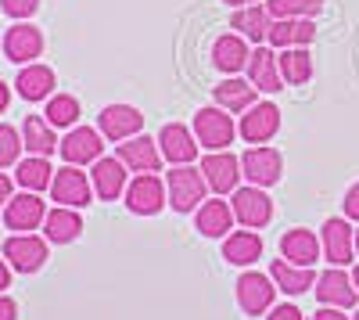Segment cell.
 <instances>
[{
    "instance_id": "cell-29",
    "label": "cell",
    "mask_w": 359,
    "mask_h": 320,
    "mask_svg": "<svg viewBox=\"0 0 359 320\" xmlns=\"http://www.w3.org/2000/svg\"><path fill=\"white\" fill-rule=\"evenodd\" d=\"M269 25H273V15L266 11V4H248V8H237L233 11V29L245 40H252V44H266Z\"/></svg>"
},
{
    "instance_id": "cell-20",
    "label": "cell",
    "mask_w": 359,
    "mask_h": 320,
    "mask_svg": "<svg viewBox=\"0 0 359 320\" xmlns=\"http://www.w3.org/2000/svg\"><path fill=\"white\" fill-rule=\"evenodd\" d=\"M248 58H252V51L241 33H226L212 44V65L226 76H237L241 69H248Z\"/></svg>"
},
{
    "instance_id": "cell-47",
    "label": "cell",
    "mask_w": 359,
    "mask_h": 320,
    "mask_svg": "<svg viewBox=\"0 0 359 320\" xmlns=\"http://www.w3.org/2000/svg\"><path fill=\"white\" fill-rule=\"evenodd\" d=\"M355 252H359V230H355Z\"/></svg>"
},
{
    "instance_id": "cell-5",
    "label": "cell",
    "mask_w": 359,
    "mask_h": 320,
    "mask_svg": "<svg viewBox=\"0 0 359 320\" xmlns=\"http://www.w3.org/2000/svg\"><path fill=\"white\" fill-rule=\"evenodd\" d=\"M273 295H277L273 277L255 274V270L237 277V302H241V309L248 316H262L266 309H273Z\"/></svg>"
},
{
    "instance_id": "cell-45",
    "label": "cell",
    "mask_w": 359,
    "mask_h": 320,
    "mask_svg": "<svg viewBox=\"0 0 359 320\" xmlns=\"http://www.w3.org/2000/svg\"><path fill=\"white\" fill-rule=\"evenodd\" d=\"M226 4L237 11V8H248V4H255V0H226Z\"/></svg>"
},
{
    "instance_id": "cell-32",
    "label": "cell",
    "mask_w": 359,
    "mask_h": 320,
    "mask_svg": "<svg viewBox=\"0 0 359 320\" xmlns=\"http://www.w3.org/2000/svg\"><path fill=\"white\" fill-rule=\"evenodd\" d=\"M277 65H280V79L291 86L313 79V54L306 47H284L277 54Z\"/></svg>"
},
{
    "instance_id": "cell-44",
    "label": "cell",
    "mask_w": 359,
    "mask_h": 320,
    "mask_svg": "<svg viewBox=\"0 0 359 320\" xmlns=\"http://www.w3.org/2000/svg\"><path fill=\"white\" fill-rule=\"evenodd\" d=\"M8 105H11V91H8V83L0 79V112H4Z\"/></svg>"
},
{
    "instance_id": "cell-12",
    "label": "cell",
    "mask_w": 359,
    "mask_h": 320,
    "mask_svg": "<svg viewBox=\"0 0 359 320\" xmlns=\"http://www.w3.org/2000/svg\"><path fill=\"white\" fill-rule=\"evenodd\" d=\"M201 173H205V184L212 187L216 194L237 191V177H245L241 162H237L230 152H208V155L201 159Z\"/></svg>"
},
{
    "instance_id": "cell-40",
    "label": "cell",
    "mask_w": 359,
    "mask_h": 320,
    "mask_svg": "<svg viewBox=\"0 0 359 320\" xmlns=\"http://www.w3.org/2000/svg\"><path fill=\"white\" fill-rule=\"evenodd\" d=\"M0 320H18V306L8 295H0Z\"/></svg>"
},
{
    "instance_id": "cell-19",
    "label": "cell",
    "mask_w": 359,
    "mask_h": 320,
    "mask_svg": "<svg viewBox=\"0 0 359 320\" xmlns=\"http://www.w3.org/2000/svg\"><path fill=\"white\" fill-rule=\"evenodd\" d=\"M352 248H355V238H352V227L348 220L334 216L323 223V255L331 259L334 267H348L352 263Z\"/></svg>"
},
{
    "instance_id": "cell-30",
    "label": "cell",
    "mask_w": 359,
    "mask_h": 320,
    "mask_svg": "<svg viewBox=\"0 0 359 320\" xmlns=\"http://www.w3.org/2000/svg\"><path fill=\"white\" fill-rule=\"evenodd\" d=\"M230 227H233V209H230V201H201V209H198V230L205 238H226L230 234Z\"/></svg>"
},
{
    "instance_id": "cell-15",
    "label": "cell",
    "mask_w": 359,
    "mask_h": 320,
    "mask_svg": "<svg viewBox=\"0 0 359 320\" xmlns=\"http://www.w3.org/2000/svg\"><path fill=\"white\" fill-rule=\"evenodd\" d=\"M248 83L262 94H277L284 91V79H280V65H277V54L269 51L266 44H259L248 58Z\"/></svg>"
},
{
    "instance_id": "cell-42",
    "label": "cell",
    "mask_w": 359,
    "mask_h": 320,
    "mask_svg": "<svg viewBox=\"0 0 359 320\" xmlns=\"http://www.w3.org/2000/svg\"><path fill=\"white\" fill-rule=\"evenodd\" d=\"M11 198H15L11 194V177H8V173H0V209H4Z\"/></svg>"
},
{
    "instance_id": "cell-37",
    "label": "cell",
    "mask_w": 359,
    "mask_h": 320,
    "mask_svg": "<svg viewBox=\"0 0 359 320\" xmlns=\"http://www.w3.org/2000/svg\"><path fill=\"white\" fill-rule=\"evenodd\" d=\"M0 8H4V15H11V18H33L40 0H0Z\"/></svg>"
},
{
    "instance_id": "cell-11",
    "label": "cell",
    "mask_w": 359,
    "mask_h": 320,
    "mask_svg": "<svg viewBox=\"0 0 359 320\" xmlns=\"http://www.w3.org/2000/svg\"><path fill=\"white\" fill-rule=\"evenodd\" d=\"M4 54H8V62H15V65H33L36 58L43 54V33L36 25H29V22L11 25L4 33Z\"/></svg>"
},
{
    "instance_id": "cell-4",
    "label": "cell",
    "mask_w": 359,
    "mask_h": 320,
    "mask_svg": "<svg viewBox=\"0 0 359 320\" xmlns=\"http://www.w3.org/2000/svg\"><path fill=\"white\" fill-rule=\"evenodd\" d=\"M230 209H233L237 223H245L252 230H259L273 220V201H269L266 187H237L230 198Z\"/></svg>"
},
{
    "instance_id": "cell-36",
    "label": "cell",
    "mask_w": 359,
    "mask_h": 320,
    "mask_svg": "<svg viewBox=\"0 0 359 320\" xmlns=\"http://www.w3.org/2000/svg\"><path fill=\"white\" fill-rule=\"evenodd\" d=\"M22 133L8 123H0V169H8V166H18V155H22Z\"/></svg>"
},
{
    "instance_id": "cell-14",
    "label": "cell",
    "mask_w": 359,
    "mask_h": 320,
    "mask_svg": "<svg viewBox=\"0 0 359 320\" xmlns=\"http://www.w3.org/2000/svg\"><path fill=\"white\" fill-rule=\"evenodd\" d=\"M97 123H101V133L108 137V140H130V137H137L140 133V126H144V115L133 108V105H108L101 115H97Z\"/></svg>"
},
{
    "instance_id": "cell-10",
    "label": "cell",
    "mask_w": 359,
    "mask_h": 320,
    "mask_svg": "<svg viewBox=\"0 0 359 320\" xmlns=\"http://www.w3.org/2000/svg\"><path fill=\"white\" fill-rule=\"evenodd\" d=\"M241 173L248 177L252 187H273L284 173V159L273 148H248L241 155Z\"/></svg>"
},
{
    "instance_id": "cell-18",
    "label": "cell",
    "mask_w": 359,
    "mask_h": 320,
    "mask_svg": "<svg viewBox=\"0 0 359 320\" xmlns=\"http://www.w3.org/2000/svg\"><path fill=\"white\" fill-rule=\"evenodd\" d=\"M118 159H123V166L133 169V173H158V166H162V148H158V140L137 133V137H130V140L118 144Z\"/></svg>"
},
{
    "instance_id": "cell-16",
    "label": "cell",
    "mask_w": 359,
    "mask_h": 320,
    "mask_svg": "<svg viewBox=\"0 0 359 320\" xmlns=\"http://www.w3.org/2000/svg\"><path fill=\"white\" fill-rule=\"evenodd\" d=\"M158 148H162V159L172 162V166H191L198 159V137L180 126V123H169L162 133H158Z\"/></svg>"
},
{
    "instance_id": "cell-22",
    "label": "cell",
    "mask_w": 359,
    "mask_h": 320,
    "mask_svg": "<svg viewBox=\"0 0 359 320\" xmlns=\"http://www.w3.org/2000/svg\"><path fill=\"white\" fill-rule=\"evenodd\" d=\"M280 252L294 267H313L320 259V238L313 234V230H306V227H294V230H287V234L280 238Z\"/></svg>"
},
{
    "instance_id": "cell-41",
    "label": "cell",
    "mask_w": 359,
    "mask_h": 320,
    "mask_svg": "<svg viewBox=\"0 0 359 320\" xmlns=\"http://www.w3.org/2000/svg\"><path fill=\"white\" fill-rule=\"evenodd\" d=\"M313 320H348V316H345V309H338V306H320V313H316Z\"/></svg>"
},
{
    "instance_id": "cell-3",
    "label": "cell",
    "mask_w": 359,
    "mask_h": 320,
    "mask_svg": "<svg viewBox=\"0 0 359 320\" xmlns=\"http://www.w3.org/2000/svg\"><path fill=\"white\" fill-rule=\"evenodd\" d=\"M50 198L57 206L83 209V206H90V198H94V187H90V177L79 166H62L50 180Z\"/></svg>"
},
{
    "instance_id": "cell-38",
    "label": "cell",
    "mask_w": 359,
    "mask_h": 320,
    "mask_svg": "<svg viewBox=\"0 0 359 320\" xmlns=\"http://www.w3.org/2000/svg\"><path fill=\"white\" fill-rule=\"evenodd\" d=\"M266 320H306V316L298 313V306L284 302V306H273V309H269V316H266Z\"/></svg>"
},
{
    "instance_id": "cell-26",
    "label": "cell",
    "mask_w": 359,
    "mask_h": 320,
    "mask_svg": "<svg viewBox=\"0 0 359 320\" xmlns=\"http://www.w3.org/2000/svg\"><path fill=\"white\" fill-rule=\"evenodd\" d=\"M223 259L233 267H252L255 259H262V238L255 230H233L223 238Z\"/></svg>"
},
{
    "instance_id": "cell-8",
    "label": "cell",
    "mask_w": 359,
    "mask_h": 320,
    "mask_svg": "<svg viewBox=\"0 0 359 320\" xmlns=\"http://www.w3.org/2000/svg\"><path fill=\"white\" fill-rule=\"evenodd\" d=\"M165 184L155 177V173H140L133 184H126V209L137 216H155L165 206Z\"/></svg>"
},
{
    "instance_id": "cell-17",
    "label": "cell",
    "mask_w": 359,
    "mask_h": 320,
    "mask_svg": "<svg viewBox=\"0 0 359 320\" xmlns=\"http://www.w3.org/2000/svg\"><path fill=\"white\" fill-rule=\"evenodd\" d=\"M316 299L320 306H338V309H352L355 299H359V288H352V277L334 267V270H327L320 281H316Z\"/></svg>"
},
{
    "instance_id": "cell-48",
    "label": "cell",
    "mask_w": 359,
    "mask_h": 320,
    "mask_svg": "<svg viewBox=\"0 0 359 320\" xmlns=\"http://www.w3.org/2000/svg\"><path fill=\"white\" fill-rule=\"evenodd\" d=\"M352 320H359V313H355V316H352Z\"/></svg>"
},
{
    "instance_id": "cell-7",
    "label": "cell",
    "mask_w": 359,
    "mask_h": 320,
    "mask_svg": "<svg viewBox=\"0 0 359 320\" xmlns=\"http://www.w3.org/2000/svg\"><path fill=\"white\" fill-rule=\"evenodd\" d=\"M62 148V159L69 166H86V162H97L104 152V133L94 126H72L65 133V140L57 144Z\"/></svg>"
},
{
    "instance_id": "cell-24",
    "label": "cell",
    "mask_w": 359,
    "mask_h": 320,
    "mask_svg": "<svg viewBox=\"0 0 359 320\" xmlns=\"http://www.w3.org/2000/svg\"><path fill=\"white\" fill-rule=\"evenodd\" d=\"M43 234H47V241H54V245L76 241V238L83 234V216H79V209H69V206L50 209L47 220H43Z\"/></svg>"
},
{
    "instance_id": "cell-1",
    "label": "cell",
    "mask_w": 359,
    "mask_h": 320,
    "mask_svg": "<svg viewBox=\"0 0 359 320\" xmlns=\"http://www.w3.org/2000/svg\"><path fill=\"white\" fill-rule=\"evenodd\" d=\"M165 191H169V206L176 213H194L201 209V201H205V173L194 169V166H172V173L165 177Z\"/></svg>"
},
{
    "instance_id": "cell-39",
    "label": "cell",
    "mask_w": 359,
    "mask_h": 320,
    "mask_svg": "<svg viewBox=\"0 0 359 320\" xmlns=\"http://www.w3.org/2000/svg\"><path fill=\"white\" fill-rule=\"evenodd\" d=\"M341 206H345V216H348V220H359V184H352V187L345 191Z\"/></svg>"
},
{
    "instance_id": "cell-23",
    "label": "cell",
    "mask_w": 359,
    "mask_h": 320,
    "mask_svg": "<svg viewBox=\"0 0 359 320\" xmlns=\"http://www.w3.org/2000/svg\"><path fill=\"white\" fill-rule=\"evenodd\" d=\"M126 191V166L123 159H97L94 162V194L101 201H115Z\"/></svg>"
},
{
    "instance_id": "cell-6",
    "label": "cell",
    "mask_w": 359,
    "mask_h": 320,
    "mask_svg": "<svg viewBox=\"0 0 359 320\" xmlns=\"http://www.w3.org/2000/svg\"><path fill=\"white\" fill-rule=\"evenodd\" d=\"M4 259L18 274H36L47 263V241L36 234H11L4 241Z\"/></svg>"
},
{
    "instance_id": "cell-35",
    "label": "cell",
    "mask_w": 359,
    "mask_h": 320,
    "mask_svg": "<svg viewBox=\"0 0 359 320\" xmlns=\"http://www.w3.org/2000/svg\"><path fill=\"white\" fill-rule=\"evenodd\" d=\"M266 11L273 18H313L323 11V0H266Z\"/></svg>"
},
{
    "instance_id": "cell-13",
    "label": "cell",
    "mask_w": 359,
    "mask_h": 320,
    "mask_svg": "<svg viewBox=\"0 0 359 320\" xmlns=\"http://www.w3.org/2000/svg\"><path fill=\"white\" fill-rule=\"evenodd\" d=\"M241 137L248 140V144H266L269 137H273L277 130H280V108L277 105H269V101H255L245 115H241Z\"/></svg>"
},
{
    "instance_id": "cell-2",
    "label": "cell",
    "mask_w": 359,
    "mask_h": 320,
    "mask_svg": "<svg viewBox=\"0 0 359 320\" xmlns=\"http://www.w3.org/2000/svg\"><path fill=\"white\" fill-rule=\"evenodd\" d=\"M233 133H237V126H233V115L226 112V108H201L198 115H194V137H198V144L205 152H226V144H233Z\"/></svg>"
},
{
    "instance_id": "cell-33",
    "label": "cell",
    "mask_w": 359,
    "mask_h": 320,
    "mask_svg": "<svg viewBox=\"0 0 359 320\" xmlns=\"http://www.w3.org/2000/svg\"><path fill=\"white\" fill-rule=\"evenodd\" d=\"M15 180H18L25 191L40 194V191H47V187H50V180H54V169H50V162H47V159H40V155H29V159H22V162H18V169H15Z\"/></svg>"
},
{
    "instance_id": "cell-25",
    "label": "cell",
    "mask_w": 359,
    "mask_h": 320,
    "mask_svg": "<svg viewBox=\"0 0 359 320\" xmlns=\"http://www.w3.org/2000/svg\"><path fill=\"white\" fill-rule=\"evenodd\" d=\"M15 86H18V94H22L25 101H47V98H54V69H47V65H40V62L22 65Z\"/></svg>"
},
{
    "instance_id": "cell-27",
    "label": "cell",
    "mask_w": 359,
    "mask_h": 320,
    "mask_svg": "<svg viewBox=\"0 0 359 320\" xmlns=\"http://www.w3.org/2000/svg\"><path fill=\"white\" fill-rule=\"evenodd\" d=\"M269 277H273V284L280 288V292H287V295H302V292H309V288L316 284L313 267H294V263H287V259H273Z\"/></svg>"
},
{
    "instance_id": "cell-46",
    "label": "cell",
    "mask_w": 359,
    "mask_h": 320,
    "mask_svg": "<svg viewBox=\"0 0 359 320\" xmlns=\"http://www.w3.org/2000/svg\"><path fill=\"white\" fill-rule=\"evenodd\" d=\"M352 281H355V288H359V267H355V274H352Z\"/></svg>"
},
{
    "instance_id": "cell-31",
    "label": "cell",
    "mask_w": 359,
    "mask_h": 320,
    "mask_svg": "<svg viewBox=\"0 0 359 320\" xmlns=\"http://www.w3.org/2000/svg\"><path fill=\"white\" fill-rule=\"evenodd\" d=\"M22 144L29 148V155H54L57 152V137H54V126L43 119V115H29V119L22 123Z\"/></svg>"
},
{
    "instance_id": "cell-21",
    "label": "cell",
    "mask_w": 359,
    "mask_h": 320,
    "mask_svg": "<svg viewBox=\"0 0 359 320\" xmlns=\"http://www.w3.org/2000/svg\"><path fill=\"white\" fill-rule=\"evenodd\" d=\"M266 40L273 47H306L316 40V25L313 18H273Z\"/></svg>"
},
{
    "instance_id": "cell-28",
    "label": "cell",
    "mask_w": 359,
    "mask_h": 320,
    "mask_svg": "<svg viewBox=\"0 0 359 320\" xmlns=\"http://www.w3.org/2000/svg\"><path fill=\"white\" fill-rule=\"evenodd\" d=\"M255 94H259V91H255L248 79L230 76V79H223V83L216 86V105L226 108L230 115H241V112H248V108L255 105Z\"/></svg>"
},
{
    "instance_id": "cell-9",
    "label": "cell",
    "mask_w": 359,
    "mask_h": 320,
    "mask_svg": "<svg viewBox=\"0 0 359 320\" xmlns=\"http://www.w3.org/2000/svg\"><path fill=\"white\" fill-rule=\"evenodd\" d=\"M43 220H47V206L33 191L15 194L4 206V223H8V230H18V234H33L36 227H43Z\"/></svg>"
},
{
    "instance_id": "cell-43",
    "label": "cell",
    "mask_w": 359,
    "mask_h": 320,
    "mask_svg": "<svg viewBox=\"0 0 359 320\" xmlns=\"http://www.w3.org/2000/svg\"><path fill=\"white\" fill-rule=\"evenodd\" d=\"M4 288H11V267L0 259V295H4Z\"/></svg>"
},
{
    "instance_id": "cell-34",
    "label": "cell",
    "mask_w": 359,
    "mask_h": 320,
    "mask_svg": "<svg viewBox=\"0 0 359 320\" xmlns=\"http://www.w3.org/2000/svg\"><path fill=\"white\" fill-rule=\"evenodd\" d=\"M43 119H47L54 130H72V126L79 123V101H76L72 94H54V98H47Z\"/></svg>"
}]
</instances>
